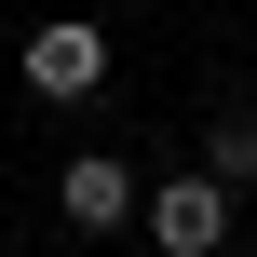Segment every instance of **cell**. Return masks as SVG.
Instances as JSON below:
<instances>
[{
  "label": "cell",
  "mask_w": 257,
  "mask_h": 257,
  "mask_svg": "<svg viewBox=\"0 0 257 257\" xmlns=\"http://www.w3.org/2000/svg\"><path fill=\"white\" fill-rule=\"evenodd\" d=\"M108 68H122V54H108V0H95V14H41V27L14 41V95H27V108H95Z\"/></svg>",
  "instance_id": "1"
},
{
  "label": "cell",
  "mask_w": 257,
  "mask_h": 257,
  "mask_svg": "<svg viewBox=\"0 0 257 257\" xmlns=\"http://www.w3.org/2000/svg\"><path fill=\"white\" fill-rule=\"evenodd\" d=\"M136 230H149L163 257H217L230 230H244V190H230L217 163H163V176H149V203H136Z\"/></svg>",
  "instance_id": "2"
},
{
  "label": "cell",
  "mask_w": 257,
  "mask_h": 257,
  "mask_svg": "<svg viewBox=\"0 0 257 257\" xmlns=\"http://www.w3.org/2000/svg\"><path fill=\"white\" fill-rule=\"evenodd\" d=\"M136 203H149V163L136 149H68L54 163V230L108 244V230H136Z\"/></svg>",
  "instance_id": "3"
},
{
  "label": "cell",
  "mask_w": 257,
  "mask_h": 257,
  "mask_svg": "<svg viewBox=\"0 0 257 257\" xmlns=\"http://www.w3.org/2000/svg\"><path fill=\"white\" fill-rule=\"evenodd\" d=\"M203 163H217L230 190H257V108H217V122H203Z\"/></svg>",
  "instance_id": "4"
},
{
  "label": "cell",
  "mask_w": 257,
  "mask_h": 257,
  "mask_svg": "<svg viewBox=\"0 0 257 257\" xmlns=\"http://www.w3.org/2000/svg\"><path fill=\"white\" fill-rule=\"evenodd\" d=\"M108 14H163V0H108Z\"/></svg>",
  "instance_id": "5"
}]
</instances>
